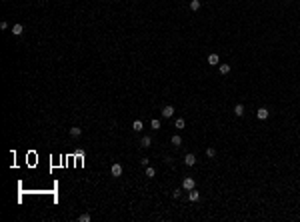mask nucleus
<instances>
[{
	"label": "nucleus",
	"instance_id": "nucleus-1",
	"mask_svg": "<svg viewBox=\"0 0 300 222\" xmlns=\"http://www.w3.org/2000/svg\"><path fill=\"white\" fill-rule=\"evenodd\" d=\"M110 174H112L114 178H118L120 174H122V166H120V164H112V168H110Z\"/></svg>",
	"mask_w": 300,
	"mask_h": 222
},
{
	"label": "nucleus",
	"instance_id": "nucleus-2",
	"mask_svg": "<svg viewBox=\"0 0 300 222\" xmlns=\"http://www.w3.org/2000/svg\"><path fill=\"white\" fill-rule=\"evenodd\" d=\"M184 164H186V166H194V164H196V156H194V154H186V156H184Z\"/></svg>",
	"mask_w": 300,
	"mask_h": 222
},
{
	"label": "nucleus",
	"instance_id": "nucleus-3",
	"mask_svg": "<svg viewBox=\"0 0 300 222\" xmlns=\"http://www.w3.org/2000/svg\"><path fill=\"white\" fill-rule=\"evenodd\" d=\"M182 188H184V190H192V188H194V180H192V178H184V180H182Z\"/></svg>",
	"mask_w": 300,
	"mask_h": 222
},
{
	"label": "nucleus",
	"instance_id": "nucleus-4",
	"mask_svg": "<svg viewBox=\"0 0 300 222\" xmlns=\"http://www.w3.org/2000/svg\"><path fill=\"white\" fill-rule=\"evenodd\" d=\"M172 114H174V106H164L162 108V116L164 118H172Z\"/></svg>",
	"mask_w": 300,
	"mask_h": 222
},
{
	"label": "nucleus",
	"instance_id": "nucleus-5",
	"mask_svg": "<svg viewBox=\"0 0 300 222\" xmlns=\"http://www.w3.org/2000/svg\"><path fill=\"white\" fill-rule=\"evenodd\" d=\"M22 32H24L22 24H14V26H12V34H14V36H20Z\"/></svg>",
	"mask_w": 300,
	"mask_h": 222
},
{
	"label": "nucleus",
	"instance_id": "nucleus-6",
	"mask_svg": "<svg viewBox=\"0 0 300 222\" xmlns=\"http://www.w3.org/2000/svg\"><path fill=\"white\" fill-rule=\"evenodd\" d=\"M218 62H220V56H218V54H210V56H208V64L216 66Z\"/></svg>",
	"mask_w": 300,
	"mask_h": 222
},
{
	"label": "nucleus",
	"instance_id": "nucleus-7",
	"mask_svg": "<svg viewBox=\"0 0 300 222\" xmlns=\"http://www.w3.org/2000/svg\"><path fill=\"white\" fill-rule=\"evenodd\" d=\"M256 116H258L260 120H266V118H268V110H266V108H258Z\"/></svg>",
	"mask_w": 300,
	"mask_h": 222
},
{
	"label": "nucleus",
	"instance_id": "nucleus-8",
	"mask_svg": "<svg viewBox=\"0 0 300 222\" xmlns=\"http://www.w3.org/2000/svg\"><path fill=\"white\" fill-rule=\"evenodd\" d=\"M188 198L192 200V202H196V200L200 198V194H198V192H196L194 188H192V190H188Z\"/></svg>",
	"mask_w": 300,
	"mask_h": 222
},
{
	"label": "nucleus",
	"instance_id": "nucleus-9",
	"mask_svg": "<svg viewBox=\"0 0 300 222\" xmlns=\"http://www.w3.org/2000/svg\"><path fill=\"white\" fill-rule=\"evenodd\" d=\"M144 128V124H142V120H134V124H132V130H136V132H140Z\"/></svg>",
	"mask_w": 300,
	"mask_h": 222
},
{
	"label": "nucleus",
	"instance_id": "nucleus-10",
	"mask_svg": "<svg viewBox=\"0 0 300 222\" xmlns=\"http://www.w3.org/2000/svg\"><path fill=\"white\" fill-rule=\"evenodd\" d=\"M150 144H152V140H150V136H144V138L140 140V146H142V148H148V146H150Z\"/></svg>",
	"mask_w": 300,
	"mask_h": 222
},
{
	"label": "nucleus",
	"instance_id": "nucleus-11",
	"mask_svg": "<svg viewBox=\"0 0 300 222\" xmlns=\"http://www.w3.org/2000/svg\"><path fill=\"white\" fill-rule=\"evenodd\" d=\"M80 134H82V128H78V126L70 128V136H74V138H76V136H80Z\"/></svg>",
	"mask_w": 300,
	"mask_h": 222
},
{
	"label": "nucleus",
	"instance_id": "nucleus-12",
	"mask_svg": "<svg viewBox=\"0 0 300 222\" xmlns=\"http://www.w3.org/2000/svg\"><path fill=\"white\" fill-rule=\"evenodd\" d=\"M234 112H236V116H242V114H244V106H242V104H236V106H234Z\"/></svg>",
	"mask_w": 300,
	"mask_h": 222
},
{
	"label": "nucleus",
	"instance_id": "nucleus-13",
	"mask_svg": "<svg viewBox=\"0 0 300 222\" xmlns=\"http://www.w3.org/2000/svg\"><path fill=\"white\" fill-rule=\"evenodd\" d=\"M230 72V64H220V74H228Z\"/></svg>",
	"mask_w": 300,
	"mask_h": 222
},
{
	"label": "nucleus",
	"instance_id": "nucleus-14",
	"mask_svg": "<svg viewBox=\"0 0 300 222\" xmlns=\"http://www.w3.org/2000/svg\"><path fill=\"white\" fill-rule=\"evenodd\" d=\"M190 8H192V10L196 12V10L200 8V2H198V0H192V2H190Z\"/></svg>",
	"mask_w": 300,
	"mask_h": 222
},
{
	"label": "nucleus",
	"instance_id": "nucleus-15",
	"mask_svg": "<svg viewBox=\"0 0 300 222\" xmlns=\"http://www.w3.org/2000/svg\"><path fill=\"white\" fill-rule=\"evenodd\" d=\"M154 174H156V170H154V168H150V166L146 168V176H148V178H154Z\"/></svg>",
	"mask_w": 300,
	"mask_h": 222
},
{
	"label": "nucleus",
	"instance_id": "nucleus-16",
	"mask_svg": "<svg viewBox=\"0 0 300 222\" xmlns=\"http://www.w3.org/2000/svg\"><path fill=\"white\" fill-rule=\"evenodd\" d=\"M172 144L180 146V144H182V138H180V136H172Z\"/></svg>",
	"mask_w": 300,
	"mask_h": 222
},
{
	"label": "nucleus",
	"instance_id": "nucleus-17",
	"mask_svg": "<svg viewBox=\"0 0 300 222\" xmlns=\"http://www.w3.org/2000/svg\"><path fill=\"white\" fill-rule=\"evenodd\" d=\"M174 126H176L178 130H182V128H184V120H182V118H178L176 122H174Z\"/></svg>",
	"mask_w": 300,
	"mask_h": 222
},
{
	"label": "nucleus",
	"instance_id": "nucleus-18",
	"mask_svg": "<svg viewBox=\"0 0 300 222\" xmlns=\"http://www.w3.org/2000/svg\"><path fill=\"white\" fill-rule=\"evenodd\" d=\"M78 220H80V222H90V220H92V216H90V214H82Z\"/></svg>",
	"mask_w": 300,
	"mask_h": 222
},
{
	"label": "nucleus",
	"instance_id": "nucleus-19",
	"mask_svg": "<svg viewBox=\"0 0 300 222\" xmlns=\"http://www.w3.org/2000/svg\"><path fill=\"white\" fill-rule=\"evenodd\" d=\"M150 126H152L154 130H158V128H160V120H156V118H154V120L150 122Z\"/></svg>",
	"mask_w": 300,
	"mask_h": 222
},
{
	"label": "nucleus",
	"instance_id": "nucleus-20",
	"mask_svg": "<svg viewBox=\"0 0 300 222\" xmlns=\"http://www.w3.org/2000/svg\"><path fill=\"white\" fill-rule=\"evenodd\" d=\"M206 156L214 158V156H216V150H214V148H208V150H206Z\"/></svg>",
	"mask_w": 300,
	"mask_h": 222
},
{
	"label": "nucleus",
	"instance_id": "nucleus-21",
	"mask_svg": "<svg viewBox=\"0 0 300 222\" xmlns=\"http://www.w3.org/2000/svg\"><path fill=\"white\" fill-rule=\"evenodd\" d=\"M0 28H2V30H6V28H8V22H6V20H2V22H0Z\"/></svg>",
	"mask_w": 300,
	"mask_h": 222
},
{
	"label": "nucleus",
	"instance_id": "nucleus-22",
	"mask_svg": "<svg viewBox=\"0 0 300 222\" xmlns=\"http://www.w3.org/2000/svg\"><path fill=\"white\" fill-rule=\"evenodd\" d=\"M180 194H182V190H174V192H172V196H174V198H178Z\"/></svg>",
	"mask_w": 300,
	"mask_h": 222
}]
</instances>
